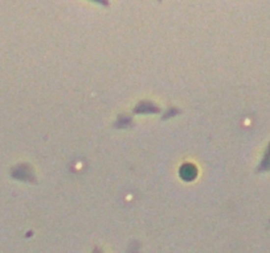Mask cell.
<instances>
[{
  "mask_svg": "<svg viewBox=\"0 0 270 253\" xmlns=\"http://www.w3.org/2000/svg\"><path fill=\"white\" fill-rule=\"evenodd\" d=\"M93 1H96V3H100V4L108 5V0H93Z\"/></svg>",
  "mask_w": 270,
  "mask_h": 253,
  "instance_id": "cell-3",
  "label": "cell"
},
{
  "mask_svg": "<svg viewBox=\"0 0 270 253\" xmlns=\"http://www.w3.org/2000/svg\"><path fill=\"white\" fill-rule=\"evenodd\" d=\"M12 177L18 178L20 181H33L31 169L26 165H20V166L15 167L12 170Z\"/></svg>",
  "mask_w": 270,
  "mask_h": 253,
  "instance_id": "cell-1",
  "label": "cell"
},
{
  "mask_svg": "<svg viewBox=\"0 0 270 253\" xmlns=\"http://www.w3.org/2000/svg\"><path fill=\"white\" fill-rule=\"evenodd\" d=\"M180 176L183 177L186 181H192L196 177V169L192 165H184L180 170Z\"/></svg>",
  "mask_w": 270,
  "mask_h": 253,
  "instance_id": "cell-2",
  "label": "cell"
}]
</instances>
